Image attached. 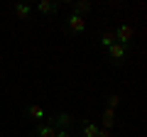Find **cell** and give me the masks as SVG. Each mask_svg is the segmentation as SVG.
<instances>
[{"label":"cell","mask_w":147,"mask_h":137,"mask_svg":"<svg viewBox=\"0 0 147 137\" xmlns=\"http://www.w3.org/2000/svg\"><path fill=\"white\" fill-rule=\"evenodd\" d=\"M47 125L49 127H54V130H71L74 125H76V118L71 115V113H57V115H52L47 120Z\"/></svg>","instance_id":"cell-1"},{"label":"cell","mask_w":147,"mask_h":137,"mask_svg":"<svg viewBox=\"0 0 147 137\" xmlns=\"http://www.w3.org/2000/svg\"><path fill=\"white\" fill-rule=\"evenodd\" d=\"M113 32H115V42L125 44V47L132 42V37H135V30H132L130 25H118V30H113Z\"/></svg>","instance_id":"cell-2"},{"label":"cell","mask_w":147,"mask_h":137,"mask_svg":"<svg viewBox=\"0 0 147 137\" xmlns=\"http://www.w3.org/2000/svg\"><path fill=\"white\" fill-rule=\"evenodd\" d=\"M54 135H57V130H54V127H49L47 122L34 127V137H54Z\"/></svg>","instance_id":"cell-9"},{"label":"cell","mask_w":147,"mask_h":137,"mask_svg":"<svg viewBox=\"0 0 147 137\" xmlns=\"http://www.w3.org/2000/svg\"><path fill=\"white\" fill-rule=\"evenodd\" d=\"M37 10L42 12V15H54L59 10V5L57 3H49V0H42V3H37Z\"/></svg>","instance_id":"cell-8"},{"label":"cell","mask_w":147,"mask_h":137,"mask_svg":"<svg viewBox=\"0 0 147 137\" xmlns=\"http://www.w3.org/2000/svg\"><path fill=\"white\" fill-rule=\"evenodd\" d=\"M118 103H120V98H118V95H110V98H108V108H110V110H115Z\"/></svg>","instance_id":"cell-13"},{"label":"cell","mask_w":147,"mask_h":137,"mask_svg":"<svg viewBox=\"0 0 147 137\" xmlns=\"http://www.w3.org/2000/svg\"><path fill=\"white\" fill-rule=\"evenodd\" d=\"M98 130H100V127L96 125V122H91V120L81 122V135H84V137H98Z\"/></svg>","instance_id":"cell-5"},{"label":"cell","mask_w":147,"mask_h":137,"mask_svg":"<svg viewBox=\"0 0 147 137\" xmlns=\"http://www.w3.org/2000/svg\"><path fill=\"white\" fill-rule=\"evenodd\" d=\"M54 137H71V132H66V130H57V135Z\"/></svg>","instance_id":"cell-14"},{"label":"cell","mask_w":147,"mask_h":137,"mask_svg":"<svg viewBox=\"0 0 147 137\" xmlns=\"http://www.w3.org/2000/svg\"><path fill=\"white\" fill-rule=\"evenodd\" d=\"M113 125H115V110L105 108V110H103V127H105V130H110Z\"/></svg>","instance_id":"cell-12"},{"label":"cell","mask_w":147,"mask_h":137,"mask_svg":"<svg viewBox=\"0 0 147 137\" xmlns=\"http://www.w3.org/2000/svg\"><path fill=\"white\" fill-rule=\"evenodd\" d=\"M66 27L74 32V34H84V32H86V20L71 12V15H69V20H66Z\"/></svg>","instance_id":"cell-4"},{"label":"cell","mask_w":147,"mask_h":137,"mask_svg":"<svg viewBox=\"0 0 147 137\" xmlns=\"http://www.w3.org/2000/svg\"><path fill=\"white\" fill-rule=\"evenodd\" d=\"M27 115H30L32 120H37V122L47 118V115H44V108H42V105H30V108H27Z\"/></svg>","instance_id":"cell-10"},{"label":"cell","mask_w":147,"mask_h":137,"mask_svg":"<svg viewBox=\"0 0 147 137\" xmlns=\"http://www.w3.org/2000/svg\"><path fill=\"white\" fill-rule=\"evenodd\" d=\"M98 44H100V47H105V49H108L110 44H115V32H113V30H105V32H100Z\"/></svg>","instance_id":"cell-7"},{"label":"cell","mask_w":147,"mask_h":137,"mask_svg":"<svg viewBox=\"0 0 147 137\" xmlns=\"http://www.w3.org/2000/svg\"><path fill=\"white\" fill-rule=\"evenodd\" d=\"M98 137H110V130H105V127H103V130H98Z\"/></svg>","instance_id":"cell-15"},{"label":"cell","mask_w":147,"mask_h":137,"mask_svg":"<svg viewBox=\"0 0 147 137\" xmlns=\"http://www.w3.org/2000/svg\"><path fill=\"white\" fill-rule=\"evenodd\" d=\"M91 10H93V5H91V3H84V0H81V3H74V15H86V12H91Z\"/></svg>","instance_id":"cell-11"},{"label":"cell","mask_w":147,"mask_h":137,"mask_svg":"<svg viewBox=\"0 0 147 137\" xmlns=\"http://www.w3.org/2000/svg\"><path fill=\"white\" fill-rule=\"evenodd\" d=\"M12 10H15V15L20 17V20H27V17L32 15V10H34V7H32V5H25V3H15V7H12Z\"/></svg>","instance_id":"cell-6"},{"label":"cell","mask_w":147,"mask_h":137,"mask_svg":"<svg viewBox=\"0 0 147 137\" xmlns=\"http://www.w3.org/2000/svg\"><path fill=\"white\" fill-rule=\"evenodd\" d=\"M108 56H110V61H113V64H123V59H125L127 56V47H125V44H110V47H108Z\"/></svg>","instance_id":"cell-3"}]
</instances>
